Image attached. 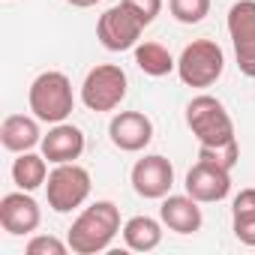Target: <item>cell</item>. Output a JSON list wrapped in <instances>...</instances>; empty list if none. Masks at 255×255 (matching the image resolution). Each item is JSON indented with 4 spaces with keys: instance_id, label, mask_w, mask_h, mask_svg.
Segmentation results:
<instances>
[{
    "instance_id": "obj_16",
    "label": "cell",
    "mask_w": 255,
    "mask_h": 255,
    "mask_svg": "<svg viewBox=\"0 0 255 255\" xmlns=\"http://www.w3.org/2000/svg\"><path fill=\"white\" fill-rule=\"evenodd\" d=\"M123 243L129 246L132 252H153L162 243V219L153 216H132L123 222Z\"/></svg>"
},
{
    "instance_id": "obj_8",
    "label": "cell",
    "mask_w": 255,
    "mask_h": 255,
    "mask_svg": "<svg viewBox=\"0 0 255 255\" xmlns=\"http://www.w3.org/2000/svg\"><path fill=\"white\" fill-rule=\"evenodd\" d=\"M225 27L234 45L237 69L246 78H255V0H237L228 9Z\"/></svg>"
},
{
    "instance_id": "obj_9",
    "label": "cell",
    "mask_w": 255,
    "mask_h": 255,
    "mask_svg": "<svg viewBox=\"0 0 255 255\" xmlns=\"http://www.w3.org/2000/svg\"><path fill=\"white\" fill-rule=\"evenodd\" d=\"M129 180H132L135 195H141L147 201H162L174 186V165L162 153H147L132 165Z\"/></svg>"
},
{
    "instance_id": "obj_5",
    "label": "cell",
    "mask_w": 255,
    "mask_h": 255,
    "mask_svg": "<svg viewBox=\"0 0 255 255\" xmlns=\"http://www.w3.org/2000/svg\"><path fill=\"white\" fill-rule=\"evenodd\" d=\"M90 189H93L90 171L78 162L54 165V171H48V180H45V198H48V207L54 213L78 210L90 198Z\"/></svg>"
},
{
    "instance_id": "obj_2",
    "label": "cell",
    "mask_w": 255,
    "mask_h": 255,
    "mask_svg": "<svg viewBox=\"0 0 255 255\" xmlns=\"http://www.w3.org/2000/svg\"><path fill=\"white\" fill-rule=\"evenodd\" d=\"M186 126L195 135L198 147H225V144L237 141L234 120H231L228 108L222 105V99H216L210 93H198L186 102Z\"/></svg>"
},
{
    "instance_id": "obj_20",
    "label": "cell",
    "mask_w": 255,
    "mask_h": 255,
    "mask_svg": "<svg viewBox=\"0 0 255 255\" xmlns=\"http://www.w3.org/2000/svg\"><path fill=\"white\" fill-rule=\"evenodd\" d=\"M168 12L180 24H201L210 15V0H168Z\"/></svg>"
},
{
    "instance_id": "obj_21",
    "label": "cell",
    "mask_w": 255,
    "mask_h": 255,
    "mask_svg": "<svg viewBox=\"0 0 255 255\" xmlns=\"http://www.w3.org/2000/svg\"><path fill=\"white\" fill-rule=\"evenodd\" d=\"M24 252L27 255H66L72 249H69V240H60L54 234H30V240L24 243Z\"/></svg>"
},
{
    "instance_id": "obj_15",
    "label": "cell",
    "mask_w": 255,
    "mask_h": 255,
    "mask_svg": "<svg viewBox=\"0 0 255 255\" xmlns=\"http://www.w3.org/2000/svg\"><path fill=\"white\" fill-rule=\"evenodd\" d=\"M39 117L36 114H9L0 123V141L9 153H24L42 144V129H39Z\"/></svg>"
},
{
    "instance_id": "obj_22",
    "label": "cell",
    "mask_w": 255,
    "mask_h": 255,
    "mask_svg": "<svg viewBox=\"0 0 255 255\" xmlns=\"http://www.w3.org/2000/svg\"><path fill=\"white\" fill-rule=\"evenodd\" d=\"M198 159L213 162V165L231 171V168L237 165V159H240V144L231 141V144H225V147H198Z\"/></svg>"
},
{
    "instance_id": "obj_7",
    "label": "cell",
    "mask_w": 255,
    "mask_h": 255,
    "mask_svg": "<svg viewBox=\"0 0 255 255\" xmlns=\"http://www.w3.org/2000/svg\"><path fill=\"white\" fill-rule=\"evenodd\" d=\"M144 21L129 9L120 0L117 6L105 9L96 21V39L105 51H129L141 42V33H144Z\"/></svg>"
},
{
    "instance_id": "obj_11",
    "label": "cell",
    "mask_w": 255,
    "mask_h": 255,
    "mask_svg": "<svg viewBox=\"0 0 255 255\" xmlns=\"http://www.w3.org/2000/svg\"><path fill=\"white\" fill-rule=\"evenodd\" d=\"M108 138L123 153H141L153 141V120L141 111H117L108 123Z\"/></svg>"
},
{
    "instance_id": "obj_14",
    "label": "cell",
    "mask_w": 255,
    "mask_h": 255,
    "mask_svg": "<svg viewBox=\"0 0 255 255\" xmlns=\"http://www.w3.org/2000/svg\"><path fill=\"white\" fill-rule=\"evenodd\" d=\"M42 156L51 162V165H63V162H75L81 153H84V132L78 129L75 123H54L48 135H42V144H39Z\"/></svg>"
},
{
    "instance_id": "obj_10",
    "label": "cell",
    "mask_w": 255,
    "mask_h": 255,
    "mask_svg": "<svg viewBox=\"0 0 255 255\" xmlns=\"http://www.w3.org/2000/svg\"><path fill=\"white\" fill-rule=\"evenodd\" d=\"M0 225L9 237H30L36 234V228L42 225V210L39 201L18 189V192H6L0 198Z\"/></svg>"
},
{
    "instance_id": "obj_19",
    "label": "cell",
    "mask_w": 255,
    "mask_h": 255,
    "mask_svg": "<svg viewBox=\"0 0 255 255\" xmlns=\"http://www.w3.org/2000/svg\"><path fill=\"white\" fill-rule=\"evenodd\" d=\"M132 51H135V66L150 78H162L177 69V60L171 57V51L162 42H138Z\"/></svg>"
},
{
    "instance_id": "obj_17",
    "label": "cell",
    "mask_w": 255,
    "mask_h": 255,
    "mask_svg": "<svg viewBox=\"0 0 255 255\" xmlns=\"http://www.w3.org/2000/svg\"><path fill=\"white\" fill-rule=\"evenodd\" d=\"M231 231L243 246H255V186L240 189L231 201Z\"/></svg>"
},
{
    "instance_id": "obj_3",
    "label": "cell",
    "mask_w": 255,
    "mask_h": 255,
    "mask_svg": "<svg viewBox=\"0 0 255 255\" xmlns=\"http://www.w3.org/2000/svg\"><path fill=\"white\" fill-rule=\"evenodd\" d=\"M27 105L30 111L54 126V123H63L72 108H75V93H72V81L57 72V69H48V72H39L33 81H30V90H27Z\"/></svg>"
},
{
    "instance_id": "obj_23",
    "label": "cell",
    "mask_w": 255,
    "mask_h": 255,
    "mask_svg": "<svg viewBox=\"0 0 255 255\" xmlns=\"http://www.w3.org/2000/svg\"><path fill=\"white\" fill-rule=\"evenodd\" d=\"M123 3L129 6L147 27H150V24L156 21V15L162 12V0H123Z\"/></svg>"
},
{
    "instance_id": "obj_24",
    "label": "cell",
    "mask_w": 255,
    "mask_h": 255,
    "mask_svg": "<svg viewBox=\"0 0 255 255\" xmlns=\"http://www.w3.org/2000/svg\"><path fill=\"white\" fill-rule=\"evenodd\" d=\"M69 6H75V9H90V6H96V3H102V0H66Z\"/></svg>"
},
{
    "instance_id": "obj_18",
    "label": "cell",
    "mask_w": 255,
    "mask_h": 255,
    "mask_svg": "<svg viewBox=\"0 0 255 255\" xmlns=\"http://www.w3.org/2000/svg\"><path fill=\"white\" fill-rule=\"evenodd\" d=\"M45 180H48V159L33 150L18 153V159L12 162V183L24 192H36L39 186H45Z\"/></svg>"
},
{
    "instance_id": "obj_6",
    "label": "cell",
    "mask_w": 255,
    "mask_h": 255,
    "mask_svg": "<svg viewBox=\"0 0 255 255\" xmlns=\"http://www.w3.org/2000/svg\"><path fill=\"white\" fill-rule=\"evenodd\" d=\"M126 90H129V78L117 63H96L81 81V102L96 114L114 111L126 99Z\"/></svg>"
},
{
    "instance_id": "obj_4",
    "label": "cell",
    "mask_w": 255,
    "mask_h": 255,
    "mask_svg": "<svg viewBox=\"0 0 255 255\" xmlns=\"http://www.w3.org/2000/svg\"><path fill=\"white\" fill-rule=\"evenodd\" d=\"M225 72V51L213 39H192L177 57V75L186 87H213Z\"/></svg>"
},
{
    "instance_id": "obj_13",
    "label": "cell",
    "mask_w": 255,
    "mask_h": 255,
    "mask_svg": "<svg viewBox=\"0 0 255 255\" xmlns=\"http://www.w3.org/2000/svg\"><path fill=\"white\" fill-rule=\"evenodd\" d=\"M159 219L168 231L174 234H195L204 225V213H201V201H195L189 192L183 195H165L159 204Z\"/></svg>"
},
{
    "instance_id": "obj_1",
    "label": "cell",
    "mask_w": 255,
    "mask_h": 255,
    "mask_svg": "<svg viewBox=\"0 0 255 255\" xmlns=\"http://www.w3.org/2000/svg\"><path fill=\"white\" fill-rule=\"evenodd\" d=\"M120 231H123L120 207L114 201L102 198V201H93L90 207H84L75 216L66 240H69V249L75 255H96V252H105Z\"/></svg>"
},
{
    "instance_id": "obj_12",
    "label": "cell",
    "mask_w": 255,
    "mask_h": 255,
    "mask_svg": "<svg viewBox=\"0 0 255 255\" xmlns=\"http://www.w3.org/2000/svg\"><path fill=\"white\" fill-rule=\"evenodd\" d=\"M186 192L201 201V204H216L222 198H228L231 192V171L228 168H219L213 162H204L198 159L189 171H186V180H183Z\"/></svg>"
}]
</instances>
